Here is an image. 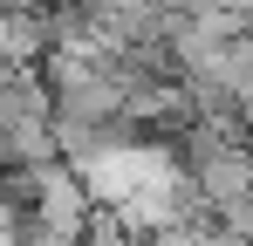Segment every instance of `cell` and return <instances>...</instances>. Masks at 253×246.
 <instances>
[{"instance_id":"6da1fadb","label":"cell","mask_w":253,"mask_h":246,"mask_svg":"<svg viewBox=\"0 0 253 246\" xmlns=\"http://www.w3.org/2000/svg\"><path fill=\"white\" fill-rule=\"evenodd\" d=\"M28 219H42L55 240L83 246V240H89V226H96L103 212H96L89 178L76 171V164H62V158H55V164H42V171H35V212H28Z\"/></svg>"},{"instance_id":"277c9868","label":"cell","mask_w":253,"mask_h":246,"mask_svg":"<svg viewBox=\"0 0 253 246\" xmlns=\"http://www.w3.org/2000/svg\"><path fill=\"white\" fill-rule=\"evenodd\" d=\"M55 0H0V14H48Z\"/></svg>"},{"instance_id":"3957f363","label":"cell","mask_w":253,"mask_h":246,"mask_svg":"<svg viewBox=\"0 0 253 246\" xmlns=\"http://www.w3.org/2000/svg\"><path fill=\"white\" fill-rule=\"evenodd\" d=\"M83 246H144V240H137V233H130L124 219H110V212H103V219H96V226H89V240H83Z\"/></svg>"},{"instance_id":"7a4b0ae2","label":"cell","mask_w":253,"mask_h":246,"mask_svg":"<svg viewBox=\"0 0 253 246\" xmlns=\"http://www.w3.org/2000/svg\"><path fill=\"white\" fill-rule=\"evenodd\" d=\"M144 246H219V233H212V219H178V226L144 233Z\"/></svg>"},{"instance_id":"5b68a950","label":"cell","mask_w":253,"mask_h":246,"mask_svg":"<svg viewBox=\"0 0 253 246\" xmlns=\"http://www.w3.org/2000/svg\"><path fill=\"white\" fill-rule=\"evenodd\" d=\"M83 7H89V0H83Z\"/></svg>"}]
</instances>
